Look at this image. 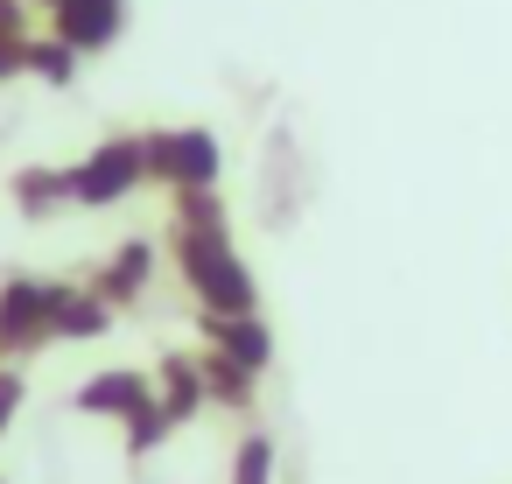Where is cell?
Instances as JSON below:
<instances>
[{
  "label": "cell",
  "instance_id": "4fadbf2b",
  "mask_svg": "<svg viewBox=\"0 0 512 484\" xmlns=\"http://www.w3.org/2000/svg\"><path fill=\"white\" fill-rule=\"evenodd\" d=\"M29 43H36L29 0H0V85H8V78H29Z\"/></svg>",
  "mask_w": 512,
  "mask_h": 484
},
{
  "label": "cell",
  "instance_id": "3957f363",
  "mask_svg": "<svg viewBox=\"0 0 512 484\" xmlns=\"http://www.w3.org/2000/svg\"><path fill=\"white\" fill-rule=\"evenodd\" d=\"M141 183H148V141L141 134H113L85 162H71V204H85V211L127 204Z\"/></svg>",
  "mask_w": 512,
  "mask_h": 484
},
{
  "label": "cell",
  "instance_id": "e0dca14e",
  "mask_svg": "<svg viewBox=\"0 0 512 484\" xmlns=\"http://www.w3.org/2000/svg\"><path fill=\"white\" fill-rule=\"evenodd\" d=\"M22 393H29V386H22V372H15V365H0V435L15 428V414H22Z\"/></svg>",
  "mask_w": 512,
  "mask_h": 484
},
{
  "label": "cell",
  "instance_id": "8992f818",
  "mask_svg": "<svg viewBox=\"0 0 512 484\" xmlns=\"http://www.w3.org/2000/svg\"><path fill=\"white\" fill-rule=\"evenodd\" d=\"M197 330H204L211 351L239 358L246 372H267V365H274V330H267L260 316H211V309H197Z\"/></svg>",
  "mask_w": 512,
  "mask_h": 484
},
{
  "label": "cell",
  "instance_id": "30bf717a",
  "mask_svg": "<svg viewBox=\"0 0 512 484\" xmlns=\"http://www.w3.org/2000/svg\"><path fill=\"white\" fill-rule=\"evenodd\" d=\"M204 393H211V407H225V414H246L253 407V393H260V372H246L239 358H225V351H211L204 344Z\"/></svg>",
  "mask_w": 512,
  "mask_h": 484
},
{
  "label": "cell",
  "instance_id": "7a4b0ae2",
  "mask_svg": "<svg viewBox=\"0 0 512 484\" xmlns=\"http://www.w3.org/2000/svg\"><path fill=\"white\" fill-rule=\"evenodd\" d=\"M148 141V183H162L169 197L183 190H218V169H225V148L211 127H155L141 134Z\"/></svg>",
  "mask_w": 512,
  "mask_h": 484
},
{
  "label": "cell",
  "instance_id": "9c48e42d",
  "mask_svg": "<svg viewBox=\"0 0 512 484\" xmlns=\"http://www.w3.org/2000/svg\"><path fill=\"white\" fill-rule=\"evenodd\" d=\"M57 344H92V337H106L113 330V302L106 295H92V288H71V281H57Z\"/></svg>",
  "mask_w": 512,
  "mask_h": 484
},
{
  "label": "cell",
  "instance_id": "9a60e30c",
  "mask_svg": "<svg viewBox=\"0 0 512 484\" xmlns=\"http://www.w3.org/2000/svg\"><path fill=\"white\" fill-rule=\"evenodd\" d=\"M169 435H176V421H169V407H162V400H148V407H134V414H127V456H155Z\"/></svg>",
  "mask_w": 512,
  "mask_h": 484
},
{
  "label": "cell",
  "instance_id": "2e32d148",
  "mask_svg": "<svg viewBox=\"0 0 512 484\" xmlns=\"http://www.w3.org/2000/svg\"><path fill=\"white\" fill-rule=\"evenodd\" d=\"M232 484H274V435H267V428L239 435V449H232Z\"/></svg>",
  "mask_w": 512,
  "mask_h": 484
},
{
  "label": "cell",
  "instance_id": "5bb4252c",
  "mask_svg": "<svg viewBox=\"0 0 512 484\" xmlns=\"http://www.w3.org/2000/svg\"><path fill=\"white\" fill-rule=\"evenodd\" d=\"M29 78H43V85H57V92H64V85L78 78V50H71V43H57V36H36V43H29Z\"/></svg>",
  "mask_w": 512,
  "mask_h": 484
},
{
  "label": "cell",
  "instance_id": "ba28073f",
  "mask_svg": "<svg viewBox=\"0 0 512 484\" xmlns=\"http://www.w3.org/2000/svg\"><path fill=\"white\" fill-rule=\"evenodd\" d=\"M148 281H155V246H148V239H127V246L92 274V295H106L113 309H127V302L148 295Z\"/></svg>",
  "mask_w": 512,
  "mask_h": 484
},
{
  "label": "cell",
  "instance_id": "8fae6325",
  "mask_svg": "<svg viewBox=\"0 0 512 484\" xmlns=\"http://www.w3.org/2000/svg\"><path fill=\"white\" fill-rule=\"evenodd\" d=\"M155 400H162L169 421L183 428L197 407H211V393H204V365H197L190 351H169V358H162V393H155Z\"/></svg>",
  "mask_w": 512,
  "mask_h": 484
},
{
  "label": "cell",
  "instance_id": "5b68a950",
  "mask_svg": "<svg viewBox=\"0 0 512 484\" xmlns=\"http://www.w3.org/2000/svg\"><path fill=\"white\" fill-rule=\"evenodd\" d=\"M120 29H127V0H64V8H50V36L71 43L78 57L113 50Z\"/></svg>",
  "mask_w": 512,
  "mask_h": 484
},
{
  "label": "cell",
  "instance_id": "7c38bea8",
  "mask_svg": "<svg viewBox=\"0 0 512 484\" xmlns=\"http://www.w3.org/2000/svg\"><path fill=\"white\" fill-rule=\"evenodd\" d=\"M8 190H15V211H22V218H50V211L71 204V169H43V162H36V169H15Z\"/></svg>",
  "mask_w": 512,
  "mask_h": 484
},
{
  "label": "cell",
  "instance_id": "52a82bcc",
  "mask_svg": "<svg viewBox=\"0 0 512 484\" xmlns=\"http://www.w3.org/2000/svg\"><path fill=\"white\" fill-rule=\"evenodd\" d=\"M148 400H155V379L134 372V365H106V372H92V379L78 386V414H106V421H127V414L148 407Z\"/></svg>",
  "mask_w": 512,
  "mask_h": 484
},
{
  "label": "cell",
  "instance_id": "6da1fadb",
  "mask_svg": "<svg viewBox=\"0 0 512 484\" xmlns=\"http://www.w3.org/2000/svg\"><path fill=\"white\" fill-rule=\"evenodd\" d=\"M169 260L197 309L211 316H260V281L232 246V225H169Z\"/></svg>",
  "mask_w": 512,
  "mask_h": 484
},
{
  "label": "cell",
  "instance_id": "277c9868",
  "mask_svg": "<svg viewBox=\"0 0 512 484\" xmlns=\"http://www.w3.org/2000/svg\"><path fill=\"white\" fill-rule=\"evenodd\" d=\"M50 323H57V281H36V274H8V281H0V365L57 344Z\"/></svg>",
  "mask_w": 512,
  "mask_h": 484
},
{
  "label": "cell",
  "instance_id": "ac0fdd59",
  "mask_svg": "<svg viewBox=\"0 0 512 484\" xmlns=\"http://www.w3.org/2000/svg\"><path fill=\"white\" fill-rule=\"evenodd\" d=\"M36 8H64V0H36Z\"/></svg>",
  "mask_w": 512,
  "mask_h": 484
}]
</instances>
